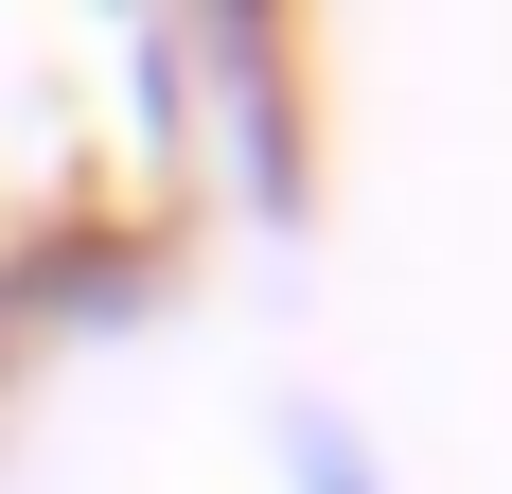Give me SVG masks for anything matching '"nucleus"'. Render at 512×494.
<instances>
[{
    "mask_svg": "<svg viewBox=\"0 0 512 494\" xmlns=\"http://www.w3.org/2000/svg\"><path fill=\"white\" fill-rule=\"evenodd\" d=\"M142 89L177 106L195 195L265 212V230L318 212V36H301V18H159V36H142Z\"/></svg>",
    "mask_w": 512,
    "mask_h": 494,
    "instance_id": "1",
    "label": "nucleus"
},
{
    "mask_svg": "<svg viewBox=\"0 0 512 494\" xmlns=\"http://www.w3.org/2000/svg\"><path fill=\"white\" fill-rule=\"evenodd\" d=\"M265 494H407V459L354 389H265Z\"/></svg>",
    "mask_w": 512,
    "mask_h": 494,
    "instance_id": "2",
    "label": "nucleus"
}]
</instances>
